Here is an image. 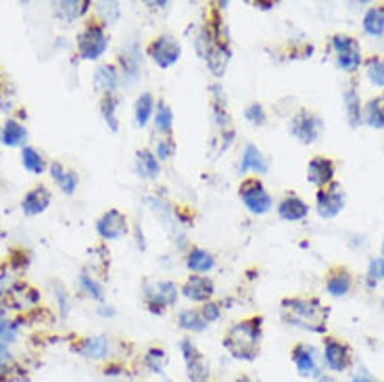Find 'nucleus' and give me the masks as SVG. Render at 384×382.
I'll list each match as a JSON object with an SVG mask.
<instances>
[{
	"instance_id": "obj_1",
	"label": "nucleus",
	"mask_w": 384,
	"mask_h": 382,
	"mask_svg": "<svg viewBox=\"0 0 384 382\" xmlns=\"http://www.w3.org/2000/svg\"><path fill=\"white\" fill-rule=\"evenodd\" d=\"M282 318L290 326L311 333H324L328 322V309L318 299L296 297L282 301Z\"/></svg>"
},
{
	"instance_id": "obj_2",
	"label": "nucleus",
	"mask_w": 384,
	"mask_h": 382,
	"mask_svg": "<svg viewBox=\"0 0 384 382\" xmlns=\"http://www.w3.org/2000/svg\"><path fill=\"white\" fill-rule=\"evenodd\" d=\"M224 349L239 362H253L261 349V318L234 324L224 336Z\"/></svg>"
},
{
	"instance_id": "obj_3",
	"label": "nucleus",
	"mask_w": 384,
	"mask_h": 382,
	"mask_svg": "<svg viewBox=\"0 0 384 382\" xmlns=\"http://www.w3.org/2000/svg\"><path fill=\"white\" fill-rule=\"evenodd\" d=\"M180 353L184 357V364H186V376L191 382H209L211 378V370H209V364L205 359V355L198 351V347L184 338L180 342Z\"/></svg>"
},
{
	"instance_id": "obj_4",
	"label": "nucleus",
	"mask_w": 384,
	"mask_h": 382,
	"mask_svg": "<svg viewBox=\"0 0 384 382\" xmlns=\"http://www.w3.org/2000/svg\"><path fill=\"white\" fill-rule=\"evenodd\" d=\"M290 357H292V364H294L299 376H303V378H316V381L322 376L320 357H318V351H316L313 345H307V342L294 345Z\"/></svg>"
},
{
	"instance_id": "obj_5",
	"label": "nucleus",
	"mask_w": 384,
	"mask_h": 382,
	"mask_svg": "<svg viewBox=\"0 0 384 382\" xmlns=\"http://www.w3.org/2000/svg\"><path fill=\"white\" fill-rule=\"evenodd\" d=\"M240 198L246 205V209L251 213L263 215L272 209V196L263 189V184L259 180H244L240 186Z\"/></svg>"
},
{
	"instance_id": "obj_6",
	"label": "nucleus",
	"mask_w": 384,
	"mask_h": 382,
	"mask_svg": "<svg viewBox=\"0 0 384 382\" xmlns=\"http://www.w3.org/2000/svg\"><path fill=\"white\" fill-rule=\"evenodd\" d=\"M107 47H109V40L100 25H88L78 36V50L82 59H88V61L98 59L100 54H104Z\"/></svg>"
},
{
	"instance_id": "obj_7",
	"label": "nucleus",
	"mask_w": 384,
	"mask_h": 382,
	"mask_svg": "<svg viewBox=\"0 0 384 382\" xmlns=\"http://www.w3.org/2000/svg\"><path fill=\"white\" fill-rule=\"evenodd\" d=\"M332 47L338 52L336 63H338L340 69H344L349 73L359 69V65H361V48H359L355 38H351V36H335L332 38Z\"/></svg>"
},
{
	"instance_id": "obj_8",
	"label": "nucleus",
	"mask_w": 384,
	"mask_h": 382,
	"mask_svg": "<svg viewBox=\"0 0 384 382\" xmlns=\"http://www.w3.org/2000/svg\"><path fill=\"white\" fill-rule=\"evenodd\" d=\"M320 132H322V121L309 111H299L290 121V134L303 144L316 143Z\"/></svg>"
},
{
	"instance_id": "obj_9",
	"label": "nucleus",
	"mask_w": 384,
	"mask_h": 382,
	"mask_svg": "<svg viewBox=\"0 0 384 382\" xmlns=\"http://www.w3.org/2000/svg\"><path fill=\"white\" fill-rule=\"evenodd\" d=\"M322 364L330 370V372H344L351 366V349L349 345L336 340V338H326L324 340V355H322Z\"/></svg>"
},
{
	"instance_id": "obj_10",
	"label": "nucleus",
	"mask_w": 384,
	"mask_h": 382,
	"mask_svg": "<svg viewBox=\"0 0 384 382\" xmlns=\"http://www.w3.org/2000/svg\"><path fill=\"white\" fill-rule=\"evenodd\" d=\"M342 209H344V191L340 184L332 182L318 192V213L324 220H332Z\"/></svg>"
},
{
	"instance_id": "obj_11",
	"label": "nucleus",
	"mask_w": 384,
	"mask_h": 382,
	"mask_svg": "<svg viewBox=\"0 0 384 382\" xmlns=\"http://www.w3.org/2000/svg\"><path fill=\"white\" fill-rule=\"evenodd\" d=\"M180 52H182V48H180V42L176 40V38H172V36H161V38H157L150 48H148V54L152 56V61L159 65V67H172L178 59H180Z\"/></svg>"
},
{
	"instance_id": "obj_12",
	"label": "nucleus",
	"mask_w": 384,
	"mask_h": 382,
	"mask_svg": "<svg viewBox=\"0 0 384 382\" xmlns=\"http://www.w3.org/2000/svg\"><path fill=\"white\" fill-rule=\"evenodd\" d=\"M96 230H98V234H100L102 239L117 240L128 232V220H126V215L119 213L117 209H111V211H107V213L98 220Z\"/></svg>"
},
{
	"instance_id": "obj_13",
	"label": "nucleus",
	"mask_w": 384,
	"mask_h": 382,
	"mask_svg": "<svg viewBox=\"0 0 384 382\" xmlns=\"http://www.w3.org/2000/svg\"><path fill=\"white\" fill-rule=\"evenodd\" d=\"M144 297L146 301L152 305V307H167V305H174L176 299H178V288L172 282H148L144 287Z\"/></svg>"
},
{
	"instance_id": "obj_14",
	"label": "nucleus",
	"mask_w": 384,
	"mask_h": 382,
	"mask_svg": "<svg viewBox=\"0 0 384 382\" xmlns=\"http://www.w3.org/2000/svg\"><path fill=\"white\" fill-rule=\"evenodd\" d=\"M332 178H335V163L330 159L316 157V159L309 161V165H307V180L313 186L326 189L328 184H332Z\"/></svg>"
},
{
	"instance_id": "obj_15",
	"label": "nucleus",
	"mask_w": 384,
	"mask_h": 382,
	"mask_svg": "<svg viewBox=\"0 0 384 382\" xmlns=\"http://www.w3.org/2000/svg\"><path fill=\"white\" fill-rule=\"evenodd\" d=\"M76 351L84 357V359H92V362H102L109 357V351H111V345H109V338L107 336H90V338H84Z\"/></svg>"
},
{
	"instance_id": "obj_16",
	"label": "nucleus",
	"mask_w": 384,
	"mask_h": 382,
	"mask_svg": "<svg viewBox=\"0 0 384 382\" xmlns=\"http://www.w3.org/2000/svg\"><path fill=\"white\" fill-rule=\"evenodd\" d=\"M48 205H50V192L44 186H38V189L28 192L23 203H21L25 215H38V213L47 211Z\"/></svg>"
},
{
	"instance_id": "obj_17",
	"label": "nucleus",
	"mask_w": 384,
	"mask_h": 382,
	"mask_svg": "<svg viewBox=\"0 0 384 382\" xmlns=\"http://www.w3.org/2000/svg\"><path fill=\"white\" fill-rule=\"evenodd\" d=\"M278 213L282 220L287 222H299V220H305L307 213H309V207L294 194L287 196L280 205H278Z\"/></svg>"
},
{
	"instance_id": "obj_18",
	"label": "nucleus",
	"mask_w": 384,
	"mask_h": 382,
	"mask_svg": "<svg viewBox=\"0 0 384 382\" xmlns=\"http://www.w3.org/2000/svg\"><path fill=\"white\" fill-rule=\"evenodd\" d=\"M240 172H257V174H265L268 172V161L261 155V150L253 144H248L242 153V161H240Z\"/></svg>"
},
{
	"instance_id": "obj_19",
	"label": "nucleus",
	"mask_w": 384,
	"mask_h": 382,
	"mask_svg": "<svg viewBox=\"0 0 384 382\" xmlns=\"http://www.w3.org/2000/svg\"><path fill=\"white\" fill-rule=\"evenodd\" d=\"M184 294L192 301H207L213 294V282L205 276H192L184 285Z\"/></svg>"
},
{
	"instance_id": "obj_20",
	"label": "nucleus",
	"mask_w": 384,
	"mask_h": 382,
	"mask_svg": "<svg viewBox=\"0 0 384 382\" xmlns=\"http://www.w3.org/2000/svg\"><path fill=\"white\" fill-rule=\"evenodd\" d=\"M207 65H209V69L213 71V76H224V71H226V67H228V50L222 47V44H213V47H209L207 50Z\"/></svg>"
},
{
	"instance_id": "obj_21",
	"label": "nucleus",
	"mask_w": 384,
	"mask_h": 382,
	"mask_svg": "<svg viewBox=\"0 0 384 382\" xmlns=\"http://www.w3.org/2000/svg\"><path fill=\"white\" fill-rule=\"evenodd\" d=\"M50 176L52 180L61 186V191L65 194H71L78 186V174L76 172H65L61 163H52L50 165Z\"/></svg>"
},
{
	"instance_id": "obj_22",
	"label": "nucleus",
	"mask_w": 384,
	"mask_h": 382,
	"mask_svg": "<svg viewBox=\"0 0 384 382\" xmlns=\"http://www.w3.org/2000/svg\"><path fill=\"white\" fill-rule=\"evenodd\" d=\"M92 82H95L96 90L111 95V92L115 90V86H117V73H115V67H111V65H102V67H98Z\"/></svg>"
},
{
	"instance_id": "obj_23",
	"label": "nucleus",
	"mask_w": 384,
	"mask_h": 382,
	"mask_svg": "<svg viewBox=\"0 0 384 382\" xmlns=\"http://www.w3.org/2000/svg\"><path fill=\"white\" fill-rule=\"evenodd\" d=\"M136 172L144 180H152L159 176V161L155 155H150L148 150H140L136 157Z\"/></svg>"
},
{
	"instance_id": "obj_24",
	"label": "nucleus",
	"mask_w": 384,
	"mask_h": 382,
	"mask_svg": "<svg viewBox=\"0 0 384 382\" xmlns=\"http://www.w3.org/2000/svg\"><path fill=\"white\" fill-rule=\"evenodd\" d=\"M351 287H353V278H351V274H349L347 270H340V272L330 274L328 280H326V290H328L330 294H335V297L347 294V292L351 290Z\"/></svg>"
},
{
	"instance_id": "obj_25",
	"label": "nucleus",
	"mask_w": 384,
	"mask_h": 382,
	"mask_svg": "<svg viewBox=\"0 0 384 382\" xmlns=\"http://www.w3.org/2000/svg\"><path fill=\"white\" fill-rule=\"evenodd\" d=\"M143 362H144V368H146V370H150L152 374H163V370H165V366H167L169 357H167V353H165L163 349L152 347V349H148V351L144 353Z\"/></svg>"
},
{
	"instance_id": "obj_26",
	"label": "nucleus",
	"mask_w": 384,
	"mask_h": 382,
	"mask_svg": "<svg viewBox=\"0 0 384 382\" xmlns=\"http://www.w3.org/2000/svg\"><path fill=\"white\" fill-rule=\"evenodd\" d=\"M28 138V132H25V128L19 124V121H6L4 124V128H2V143L6 144V146H19V144H23V141Z\"/></svg>"
},
{
	"instance_id": "obj_27",
	"label": "nucleus",
	"mask_w": 384,
	"mask_h": 382,
	"mask_svg": "<svg viewBox=\"0 0 384 382\" xmlns=\"http://www.w3.org/2000/svg\"><path fill=\"white\" fill-rule=\"evenodd\" d=\"M186 263H188V268H191L192 272H196V274H205V272H209L215 265L213 257L207 251H203V249H192Z\"/></svg>"
},
{
	"instance_id": "obj_28",
	"label": "nucleus",
	"mask_w": 384,
	"mask_h": 382,
	"mask_svg": "<svg viewBox=\"0 0 384 382\" xmlns=\"http://www.w3.org/2000/svg\"><path fill=\"white\" fill-rule=\"evenodd\" d=\"M364 30L370 36H383L384 34V8H370L364 17Z\"/></svg>"
},
{
	"instance_id": "obj_29",
	"label": "nucleus",
	"mask_w": 384,
	"mask_h": 382,
	"mask_svg": "<svg viewBox=\"0 0 384 382\" xmlns=\"http://www.w3.org/2000/svg\"><path fill=\"white\" fill-rule=\"evenodd\" d=\"M21 163H23V167H25L28 172H32V174H42L44 167H47L44 157H42L36 148H32V146H25V148H23V153H21Z\"/></svg>"
},
{
	"instance_id": "obj_30",
	"label": "nucleus",
	"mask_w": 384,
	"mask_h": 382,
	"mask_svg": "<svg viewBox=\"0 0 384 382\" xmlns=\"http://www.w3.org/2000/svg\"><path fill=\"white\" fill-rule=\"evenodd\" d=\"M366 121L372 128L384 130V96L374 98V100L368 102V107H366Z\"/></svg>"
},
{
	"instance_id": "obj_31",
	"label": "nucleus",
	"mask_w": 384,
	"mask_h": 382,
	"mask_svg": "<svg viewBox=\"0 0 384 382\" xmlns=\"http://www.w3.org/2000/svg\"><path fill=\"white\" fill-rule=\"evenodd\" d=\"M180 326L184 328V330H191V333H203L205 328H207V322H205V318L200 316V311H192V309H184L182 314H180Z\"/></svg>"
},
{
	"instance_id": "obj_32",
	"label": "nucleus",
	"mask_w": 384,
	"mask_h": 382,
	"mask_svg": "<svg viewBox=\"0 0 384 382\" xmlns=\"http://www.w3.org/2000/svg\"><path fill=\"white\" fill-rule=\"evenodd\" d=\"M344 105H347V119L351 126H359L361 121V102L359 95L355 90H347L344 92Z\"/></svg>"
},
{
	"instance_id": "obj_33",
	"label": "nucleus",
	"mask_w": 384,
	"mask_h": 382,
	"mask_svg": "<svg viewBox=\"0 0 384 382\" xmlns=\"http://www.w3.org/2000/svg\"><path fill=\"white\" fill-rule=\"evenodd\" d=\"M366 76L376 88H384V56H374L368 61Z\"/></svg>"
},
{
	"instance_id": "obj_34",
	"label": "nucleus",
	"mask_w": 384,
	"mask_h": 382,
	"mask_svg": "<svg viewBox=\"0 0 384 382\" xmlns=\"http://www.w3.org/2000/svg\"><path fill=\"white\" fill-rule=\"evenodd\" d=\"M54 6H56V13H59L61 17H65V19L71 21V19L84 15V13L88 11L90 2H59V4H54Z\"/></svg>"
},
{
	"instance_id": "obj_35",
	"label": "nucleus",
	"mask_w": 384,
	"mask_h": 382,
	"mask_svg": "<svg viewBox=\"0 0 384 382\" xmlns=\"http://www.w3.org/2000/svg\"><path fill=\"white\" fill-rule=\"evenodd\" d=\"M155 121H157V130H159V132H169V130H172L174 113H172V109H169L165 102H159V107H157V115H155Z\"/></svg>"
},
{
	"instance_id": "obj_36",
	"label": "nucleus",
	"mask_w": 384,
	"mask_h": 382,
	"mask_svg": "<svg viewBox=\"0 0 384 382\" xmlns=\"http://www.w3.org/2000/svg\"><path fill=\"white\" fill-rule=\"evenodd\" d=\"M150 113H152V96L148 92H144L136 102V119H138V126H146V121L150 119Z\"/></svg>"
},
{
	"instance_id": "obj_37",
	"label": "nucleus",
	"mask_w": 384,
	"mask_h": 382,
	"mask_svg": "<svg viewBox=\"0 0 384 382\" xmlns=\"http://www.w3.org/2000/svg\"><path fill=\"white\" fill-rule=\"evenodd\" d=\"M19 335V326L13 324V322H6V320H0V342L2 345H11L15 342V338Z\"/></svg>"
},
{
	"instance_id": "obj_38",
	"label": "nucleus",
	"mask_w": 384,
	"mask_h": 382,
	"mask_svg": "<svg viewBox=\"0 0 384 382\" xmlns=\"http://www.w3.org/2000/svg\"><path fill=\"white\" fill-rule=\"evenodd\" d=\"M115 111H117V100H115L113 96H109V98L102 102V115H104L107 124H109L113 130H117V117H115Z\"/></svg>"
},
{
	"instance_id": "obj_39",
	"label": "nucleus",
	"mask_w": 384,
	"mask_h": 382,
	"mask_svg": "<svg viewBox=\"0 0 384 382\" xmlns=\"http://www.w3.org/2000/svg\"><path fill=\"white\" fill-rule=\"evenodd\" d=\"M80 287L84 288V290H86V294H90L92 299H98V301L102 299V290H100V287L96 285L95 280H92L88 274H82V276H80Z\"/></svg>"
},
{
	"instance_id": "obj_40",
	"label": "nucleus",
	"mask_w": 384,
	"mask_h": 382,
	"mask_svg": "<svg viewBox=\"0 0 384 382\" xmlns=\"http://www.w3.org/2000/svg\"><path fill=\"white\" fill-rule=\"evenodd\" d=\"M368 276H370L372 285H374V282H378V280H383L384 278V257H376V259H372V261H370Z\"/></svg>"
},
{
	"instance_id": "obj_41",
	"label": "nucleus",
	"mask_w": 384,
	"mask_h": 382,
	"mask_svg": "<svg viewBox=\"0 0 384 382\" xmlns=\"http://www.w3.org/2000/svg\"><path fill=\"white\" fill-rule=\"evenodd\" d=\"M244 115H246V119L253 121V124H263V121H265V113H263L261 105H251V107L246 109Z\"/></svg>"
},
{
	"instance_id": "obj_42",
	"label": "nucleus",
	"mask_w": 384,
	"mask_h": 382,
	"mask_svg": "<svg viewBox=\"0 0 384 382\" xmlns=\"http://www.w3.org/2000/svg\"><path fill=\"white\" fill-rule=\"evenodd\" d=\"M200 316L205 318V322H207V324H211V322L220 320V307H217V305H213V303H207V305L203 307Z\"/></svg>"
},
{
	"instance_id": "obj_43",
	"label": "nucleus",
	"mask_w": 384,
	"mask_h": 382,
	"mask_svg": "<svg viewBox=\"0 0 384 382\" xmlns=\"http://www.w3.org/2000/svg\"><path fill=\"white\" fill-rule=\"evenodd\" d=\"M174 150H176V144L172 141H161L157 144V157L159 159H169L174 155Z\"/></svg>"
},
{
	"instance_id": "obj_44",
	"label": "nucleus",
	"mask_w": 384,
	"mask_h": 382,
	"mask_svg": "<svg viewBox=\"0 0 384 382\" xmlns=\"http://www.w3.org/2000/svg\"><path fill=\"white\" fill-rule=\"evenodd\" d=\"M8 364H11V353H8V347L0 342V378L6 374Z\"/></svg>"
},
{
	"instance_id": "obj_45",
	"label": "nucleus",
	"mask_w": 384,
	"mask_h": 382,
	"mask_svg": "<svg viewBox=\"0 0 384 382\" xmlns=\"http://www.w3.org/2000/svg\"><path fill=\"white\" fill-rule=\"evenodd\" d=\"M351 382H376V381H374V376L370 374V370H368V368L359 366V368L355 370V374H353Z\"/></svg>"
},
{
	"instance_id": "obj_46",
	"label": "nucleus",
	"mask_w": 384,
	"mask_h": 382,
	"mask_svg": "<svg viewBox=\"0 0 384 382\" xmlns=\"http://www.w3.org/2000/svg\"><path fill=\"white\" fill-rule=\"evenodd\" d=\"M318 382H340V381L335 378V376H330V374H322V376L318 378Z\"/></svg>"
},
{
	"instance_id": "obj_47",
	"label": "nucleus",
	"mask_w": 384,
	"mask_h": 382,
	"mask_svg": "<svg viewBox=\"0 0 384 382\" xmlns=\"http://www.w3.org/2000/svg\"><path fill=\"white\" fill-rule=\"evenodd\" d=\"M234 382H253V381H251V378H248L246 374H240L239 378H236V381H234Z\"/></svg>"
},
{
	"instance_id": "obj_48",
	"label": "nucleus",
	"mask_w": 384,
	"mask_h": 382,
	"mask_svg": "<svg viewBox=\"0 0 384 382\" xmlns=\"http://www.w3.org/2000/svg\"><path fill=\"white\" fill-rule=\"evenodd\" d=\"M0 141H2V132H0Z\"/></svg>"
},
{
	"instance_id": "obj_49",
	"label": "nucleus",
	"mask_w": 384,
	"mask_h": 382,
	"mask_svg": "<svg viewBox=\"0 0 384 382\" xmlns=\"http://www.w3.org/2000/svg\"><path fill=\"white\" fill-rule=\"evenodd\" d=\"M383 253H384V240H383Z\"/></svg>"
},
{
	"instance_id": "obj_50",
	"label": "nucleus",
	"mask_w": 384,
	"mask_h": 382,
	"mask_svg": "<svg viewBox=\"0 0 384 382\" xmlns=\"http://www.w3.org/2000/svg\"><path fill=\"white\" fill-rule=\"evenodd\" d=\"M383 305H384V301H383Z\"/></svg>"
}]
</instances>
